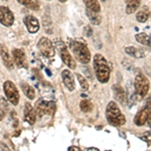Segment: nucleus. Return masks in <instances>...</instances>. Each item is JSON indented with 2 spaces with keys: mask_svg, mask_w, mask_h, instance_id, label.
Masks as SVG:
<instances>
[{
  "mask_svg": "<svg viewBox=\"0 0 151 151\" xmlns=\"http://www.w3.org/2000/svg\"><path fill=\"white\" fill-rule=\"evenodd\" d=\"M94 69L97 79L101 83H107L110 79V67L103 55L97 53L94 57Z\"/></svg>",
  "mask_w": 151,
  "mask_h": 151,
  "instance_id": "1",
  "label": "nucleus"
},
{
  "mask_svg": "<svg viewBox=\"0 0 151 151\" xmlns=\"http://www.w3.org/2000/svg\"><path fill=\"white\" fill-rule=\"evenodd\" d=\"M106 118L108 123L111 124L112 126H115V127L122 126L126 122L125 116L122 114V112L119 109L118 105L115 102H110V103L107 105Z\"/></svg>",
  "mask_w": 151,
  "mask_h": 151,
  "instance_id": "2",
  "label": "nucleus"
},
{
  "mask_svg": "<svg viewBox=\"0 0 151 151\" xmlns=\"http://www.w3.org/2000/svg\"><path fill=\"white\" fill-rule=\"evenodd\" d=\"M70 47L77 60L82 64H88L91 60V52L85 43L77 40H70Z\"/></svg>",
  "mask_w": 151,
  "mask_h": 151,
  "instance_id": "3",
  "label": "nucleus"
},
{
  "mask_svg": "<svg viewBox=\"0 0 151 151\" xmlns=\"http://www.w3.org/2000/svg\"><path fill=\"white\" fill-rule=\"evenodd\" d=\"M55 47H57L58 50V52L60 53V58H62L63 62L65 65L70 68L72 70L76 69V62L73 58V57L70 55V53L69 52V50H67V47L65 45V43L60 40H57L55 42Z\"/></svg>",
  "mask_w": 151,
  "mask_h": 151,
  "instance_id": "4",
  "label": "nucleus"
},
{
  "mask_svg": "<svg viewBox=\"0 0 151 151\" xmlns=\"http://www.w3.org/2000/svg\"><path fill=\"white\" fill-rule=\"evenodd\" d=\"M3 91L5 93V96L7 100L9 102L16 106L19 102V93L16 86L14 85V83H12L11 81H6L3 84Z\"/></svg>",
  "mask_w": 151,
  "mask_h": 151,
  "instance_id": "5",
  "label": "nucleus"
},
{
  "mask_svg": "<svg viewBox=\"0 0 151 151\" xmlns=\"http://www.w3.org/2000/svg\"><path fill=\"white\" fill-rule=\"evenodd\" d=\"M134 87H135L136 93L140 97H144L149 91V81L143 74H139L135 78Z\"/></svg>",
  "mask_w": 151,
  "mask_h": 151,
  "instance_id": "6",
  "label": "nucleus"
},
{
  "mask_svg": "<svg viewBox=\"0 0 151 151\" xmlns=\"http://www.w3.org/2000/svg\"><path fill=\"white\" fill-rule=\"evenodd\" d=\"M55 105L53 104V102H48L45 100H40L36 102L35 104V113L37 117H42L45 114H53V112L55 110Z\"/></svg>",
  "mask_w": 151,
  "mask_h": 151,
  "instance_id": "7",
  "label": "nucleus"
},
{
  "mask_svg": "<svg viewBox=\"0 0 151 151\" xmlns=\"http://www.w3.org/2000/svg\"><path fill=\"white\" fill-rule=\"evenodd\" d=\"M38 50L42 55L47 58H52L55 55V45L47 37H41L38 41Z\"/></svg>",
  "mask_w": 151,
  "mask_h": 151,
  "instance_id": "8",
  "label": "nucleus"
},
{
  "mask_svg": "<svg viewBox=\"0 0 151 151\" xmlns=\"http://www.w3.org/2000/svg\"><path fill=\"white\" fill-rule=\"evenodd\" d=\"M14 22V14L8 7L0 6V23L4 26H11Z\"/></svg>",
  "mask_w": 151,
  "mask_h": 151,
  "instance_id": "9",
  "label": "nucleus"
},
{
  "mask_svg": "<svg viewBox=\"0 0 151 151\" xmlns=\"http://www.w3.org/2000/svg\"><path fill=\"white\" fill-rule=\"evenodd\" d=\"M12 57H13L14 64L18 68H27V62H26V57L23 50L15 48L12 50Z\"/></svg>",
  "mask_w": 151,
  "mask_h": 151,
  "instance_id": "10",
  "label": "nucleus"
},
{
  "mask_svg": "<svg viewBox=\"0 0 151 151\" xmlns=\"http://www.w3.org/2000/svg\"><path fill=\"white\" fill-rule=\"evenodd\" d=\"M0 55L3 60L4 65L6 68H8L9 70H12L14 68V60L11 58L10 53L8 52V48L6 47V45H0Z\"/></svg>",
  "mask_w": 151,
  "mask_h": 151,
  "instance_id": "11",
  "label": "nucleus"
},
{
  "mask_svg": "<svg viewBox=\"0 0 151 151\" xmlns=\"http://www.w3.org/2000/svg\"><path fill=\"white\" fill-rule=\"evenodd\" d=\"M24 24H25L26 28H27L28 32L35 33L40 30V22H38L37 18H35L32 15H27L23 19Z\"/></svg>",
  "mask_w": 151,
  "mask_h": 151,
  "instance_id": "12",
  "label": "nucleus"
},
{
  "mask_svg": "<svg viewBox=\"0 0 151 151\" xmlns=\"http://www.w3.org/2000/svg\"><path fill=\"white\" fill-rule=\"evenodd\" d=\"M150 108H151V106H146L144 109H142L141 111L138 112L137 115H136L135 118H134V123H135L136 125L143 126L146 122H147Z\"/></svg>",
  "mask_w": 151,
  "mask_h": 151,
  "instance_id": "13",
  "label": "nucleus"
},
{
  "mask_svg": "<svg viewBox=\"0 0 151 151\" xmlns=\"http://www.w3.org/2000/svg\"><path fill=\"white\" fill-rule=\"evenodd\" d=\"M36 113L35 110L32 108L30 104L25 103V106H24V118H25V121L27 122L29 125H33L36 121Z\"/></svg>",
  "mask_w": 151,
  "mask_h": 151,
  "instance_id": "14",
  "label": "nucleus"
},
{
  "mask_svg": "<svg viewBox=\"0 0 151 151\" xmlns=\"http://www.w3.org/2000/svg\"><path fill=\"white\" fill-rule=\"evenodd\" d=\"M62 78H63V82H64L65 86L67 87V89L69 91H74L75 90V80H74V76L69 70H65L62 73Z\"/></svg>",
  "mask_w": 151,
  "mask_h": 151,
  "instance_id": "15",
  "label": "nucleus"
},
{
  "mask_svg": "<svg viewBox=\"0 0 151 151\" xmlns=\"http://www.w3.org/2000/svg\"><path fill=\"white\" fill-rule=\"evenodd\" d=\"M113 93L114 97L118 102H120L121 104H125L126 100H127V95H126L125 91L120 85H114L113 86Z\"/></svg>",
  "mask_w": 151,
  "mask_h": 151,
  "instance_id": "16",
  "label": "nucleus"
},
{
  "mask_svg": "<svg viewBox=\"0 0 151 151\" xmlns=\"http://www.w3.org/2000/svg\"><path fill=\"white\" fill-rule=\"evenodd\" d=\"M86 13H87V16L90 19V21L92 22V24H95V25L101 24L102 16H101V14H100V12H96V11H92V10H89V9H86Z\"/></svg>",
  "mask_w": 151,
  "mask_h": 151,
  "instance_id": "17",
  "label": "nucleus"
},
{
  "mask_svg": "<svg viewBox=\"0 0 151 151\" xmlns=\"http://www.w3.org/2000/svg\"><path fill=\"white\" fill-rule=\"evenodd\" d=\"M125 52L128 55L136 58H142L145 57V52L143 50H139V48H136L134 47H127L125 48Z\"/></svg>",
  "mask_w": 151,
  "mask_h": 151,
  "instance_id": "18",
  "label": "nucleus"
},
{
  "mask_svg": "<svg viewBox=\"0 0 151 151\" xmlns=\"http://www.w3.org/2000/svg\"><path fill=\"white\" fill-rule=\"evenodd\" d=\"M141 0H127L126 1V13L132 14L138 9Z\"/></svg>",
  "mask_w": 151,
  "mask_h": 151,
  "instance_id": "19",
  "label": "nucleus"
},
{
  "mask_svg": "<svg viewBox=\"0 0 151 151\" xmlns=\"http://www.w3.org/2000/svg\"><path fill=\"white\" fill-rule=\"evenodd\" d=\"M135 40L138 41L141 45H147V47H151V36L146 35L144 32H141V33H137L135 35Z\"/></svg>",
  "mask_w": 151,
  "mask_h": 151,
  "instance_id": "20",
  "label": "nucleus"
},
{
  "mask_svg": "<svg viewBox=\"0 0 151 151\" xmlns=\"http://www.w3.org/2000/svg\"><path fill=\"white\" fill-rule=\"evenodd\" d=\"M17 1L31 10H38L40 7L38 0H17Z\"/></svg>",
  "mask_w": 151,
  "mask_h": 151,
  "instance_id": "21",
  "label": "nucleus"
},
{
  "mask_svg": "<svg viewBox=\"0 0 151 151\" xmlns=\"http://www.w3.org/2000/svg\"><path fill=\"white\" fill-rule=\"evenodd\" d=\"M21 88H22L23 93L25 94V96L27 97L29 100H33L35 98V89L30 86V85L26 84V83H22L21 84Z\"/></svg>",
  "mask_w": 151,
  "mask_h": 151,
  "instance_id": "22",
  "label": "nucleus"
},
{
  "mask_svg": "<svg viewBox=\"0 0 151 151\" xmlns=\"http://www.w3.org/2000/svg\"><path fill=\"white\" fill-rule=\"evenodd\" d=\"M84 2L86 4L87 9H89V10L96 12L101 11V6H100L98 0H84Z\"/></svg>",
  "mask_w": 151,
  "mask_h": 151,
  "instance_id": "23",
  "label": "nucleus"
},
{
  "mask_svg": "<svg viewBox=\"0 0 151 151\" xmlns=\"http://www.w3.org/2000/svg\"><path fill=\"white\" fill-rule=\"evenodd\" d=\"M80 108H81V110L84 113H90V112H92V110H93L94 105L89 100H83V101H81V103H80Z\"/></svg>",
  "mask_w": 151,
  "mask_h": 151,
  "instance_id": "24",
  "label": "nucleus"
},
{
  "mask_svg": "<svg viewBox=\"0 0 151 151\" xmlns=\"http://www.w3.org/2000/svg\"><path fill=\"white\" fill-rule=\"evenodd\" d=\"M148 12L146 10H140L137 12V14H136V19H137V21H139L141 23H144L147 21L148 19Z\"/></svg>",
  "mask_w": 151,
  "mask_h": 151,
  "instance_id": "25",
  "label": "nucleus"
},
{
  "mask_svg": "<svg viewBox=\"0 0 151 151\" xmlns=\"http://www.w3.org/2000/svg\"><path fill=\"white\" fill-rule=\"evenodd\" d=\"M77 78H78V81H79V83H80V86H81V88L83 90H88V89H89V84H88L87 80L85 79L82 75L77 74Z\"/></svg>",
  "mask_w": 151,
  "mask_h": 151,
  "instance_id": "26",
  "label": "nucleus"
},
{
  "mask_svg": "<svg viewBox=\"0 0 151 151\" xmlns=\"http://www.w3.org/2000/svg\"><path fill=\"white\" fill-rule=\"evenodd\" d=\"M140 138H141L142 140L146 141V142L151 143V132H149V131H147V132H145L142 136H140Z\"/></svg>",
  "mask_w": 151,
  "mask_h": 151,
  "instance_id": "27",
  "label": "nucleus"
},
{
  "mask_svg": "<svg viewBox=\"0 0 151 151\" xmlns=\"http://www.w3.org/2000/svg\"><path fill=\"white\" fill-rule=\"evenodd\" d=\"M92 33H93L92 28L90 27V26H86V27H85V35H86L88 37H90V36L92 35Z\"/></svg>",
  "mask_w": 151,
  "mask_h": 151,
  "instance_id": "28",
  "label": "nucleus"
},
{
  "mask_svg": "<svg viewBox=\"0 0 151 151\" xmlns=\"http://www.w3.org/2000/svg\"><path fill=\"white\" fill-rule=\"evenodd\" d=\"M69 150L70 151H80L81 149H80V147H77V146H70V147H69Z\"/></svg>",
  "mask_w": 151,
  "mask_h": 151,
  "instance_id": "29",
  "label": "nucleus"
},
{
  "mask_svg": "<svg viewBox=\"0 0 151 151\" xmlns=\"http://www.w3.org/2000/svg\"><path fill=\"white\" fill-rule=\"evenodd\" d=\"M147 122H148V125H149V127L151 128V108H150V111H149V115H148Z\"/></svg>",
  "mask_w": 151,
  "mask_h": 151,
  "instance_id": "30",
  "label": "nucleus"
},
{
  "mask_svg": "<svg viewBox=\"0 0 151 151\" xmlns=\"http://www.w3.org/2000/svg\"><path fill=\"white\" fill-rule=\"evenodd\" d=\"M4 115H5V113H4V111L2 110L1 108H0V121H1L2 119L4 118Z\"/></svg>",
  "mask_w": 151,
  "mask_h": 151,
  "instance_id": "31",
  "label": "nucleus"
},
{
  "mask_svg": "<svg viewBox=\"0 0 151 151\" xmlns=\"http://www.w3.org/2000/svg\"><path fill=\"white\" fill-rule=\"evenodd\" d=\"M87 150H95V151H99L98 148H88Z\"/></svg>",
  "mask_w": 151,
  "mask_h": 151,
  "instance_id": "32",
  "label": "nucleus"
},
{
  "mask_svg": "<svg viewBox=\"0 0 151 151\" xmlns=\"http://www.w3.org/2000/svg\"><path fill=\"white\" fill-rule=\"evenodd\" d=\"M47 74H48V75H50H50H52V74H50V70H47Z\"/></svg>",
  "mask_w": 151,
  "mask_h": 151,
  "instance_id": "33",
  "label": "nucleus"
},
{
  "mask_svg": "<svg viewBox=\"0 0 151 151\" xmlns=\"http://www.w3.org/2000/svg\"><path fill=\"white\" fill-rule=\"evenodd\" d=\"M58 1H60V2H65L67 0H58Z\"/></svg>",
  "mask_w": 151,
  "mask_h": 151,
  "instance_id": "34",
  "label": "nucleus"
}]
</instances>
